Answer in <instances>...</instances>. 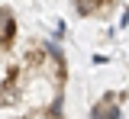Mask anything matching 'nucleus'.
<instances>
[{"label":"nucleus","mask_w":129,"mask_h":119,"mask_svg":"<svg viewBox=\"0 0 129 119\" xmlns=\"http://www.w3.org/2000/svg\"><path fill=\"white\" fill-rule=\"evenodd\" d=\"M123 26H129V10H126V13H123Z\"/></svg>","instance_id":"obj_2"},{"label":"nucleus","mask_w":129,"mask_h":119,"mask_svg":"<svg viewBox=\"0 0 129 119\" xmlns=\"http://www.w3.org/2000/svg\"><path fill=\"white\" fill-rule=\"evenodd\" d=\"M90 119H107V103H97L90 109Z\"/></svg>","instance_id":"obj_1"}]
</instances>
